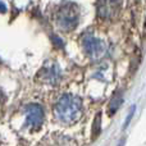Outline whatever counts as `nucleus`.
Returning a JSON list of instances; mask_svg holds the SVG:
<instances>
[{"label": "nucleus", "instance_id": "1", "mask_svg": "<svg viewBox=\"0 0 146 146\" xmlns=\"http://www.w3.org/2000/svg\"><path fill=\"white\" fill-rule=\"evenodd\" d=\"M55 115L60 122L67 124H72L81 118L82 114V103L81 99L76 95L67 94L58 100L55 105Z\"/></svg>", "mask_w": 146, "mask_h": 146}, {"label": "nucleus", "instance_id": "2", "mask_svg": "<svg viewBox=\"0 0 146 146\" xmlns=\"http://www.w3.org/2000/svg\"><path fill=\"white\" fill-rule=\"evenodd\" d=\"M58 25L60 26L63 30L66 31H71L77 26L78 23V12H77V7L72 3H66L63 4V7L59 9L58 15Z\"/></svg>", "mask_w": 146, "mask_h": 146}, {"label": "nucleus", "instance_id": "3", "mask_svg": "<svg viewBox=\"0 0 146 146\" xmlns=\"http://www.w3.org/2000/svg\"><path fill=\"white\" fill-rule=\"evenodd\" d=\"M82 45L87 55L91 58L98 59L105 55L106 53V45L99 38H95L92 35H85L82 38Z\"/></svg>", "mask_w": 146, "mask_h": 146}, {"label": "nucleus", "instance_id": "4", "mask_svg": "<svg viewBox=\"0 0 146 146\" xmlns=\"http://www.w3.org/2000/svg\"><path fill=\"white\" fill-rule=\"evenodd\" d=\"M26 122L32 129H37L44 122V109L38 104H30L26 106Z\"/></svg>", "mask_w": 146, "mask_h": 146}, {"label": "nucleus", "instance_id": "5", "mask_svg": "<svg viewBox=\"0 0 146 146\" xmlns=\"http://www.w3.org/2000/svg\"><path fill=\"white\" fill-rule=\"evenodd\" d=\"M37 78L42 83L46 85H55L60 80V69L58 64L55 63H48L37 74Z\"/></svg>", "mask_w": 146, "mask_h": 146}, {"label": "nucleus", "instance_id": "6", "mask_svg": "<svg viewBox=\"0 0 146 146\" xmlns=\"http://www.w3.org/2000/svg\"><path fill=\"white\" fill-rule=\"evenodd\" d=\"M121 7L119 3H109V1H105V3H99L98 4V12H99V15L103 18H110L113 17V14L115 12H118V8Z\"/></svg>", "mask_w": 146, "mask_h": 146}, {"label": "nucleus", "instance_id": "7", "mask_svg": "<svg viewBox=\"0 0 146 146\" xmlns=\"http://www.w3.org/2000/svg\"><path fill=\"white\" fill-rule=\"evenodd\" d=\"M100 121H101V114L99 113L98 115L95 117V121H94V124H92V137L94 139L100 133Z\"/></svg>", "mask_w": 146, "mask_h": 146}, {"label": "nucleus", "instance_id": "8", "mask_svg": "<svg viewBox=\"0 0 146 146\" xmlns=\"http://www.w3.org/2000/svg\"><path fill=\"white\" fill-rule=\"evenodd\" d=\"M122 104V100L121 99H114L113 101L110 103V106H109V114H114L118 109V106Z\"/></svg>", "mask_w": 146, "mask_h": 146}, {"label": "nucleus", "instance_id": "9", "mask_svg": "<svg viewBox=\"0 0 146 146\" xmlns=\"http://www.w3.org/2000/svg\"><path fill=\"white\" fill-rule=\"evenodd\" d=\"M133 110H135V106H132V110H131V113L128 114V117H127V119H126V123H124V126H128V122H129V119L132 118V115H133Z\"/></svg>", "mask_w": 146, "mask_h": 146}, {"label": "nucleus", "instance_id": "10", "mask_svg": "<svg viewBox=\"0 0 146 146\" xmlns=\"http://www.w3.org/2000/svg\"><path fill=\"white\" fill-rule=\"evenodd\" d=\"M0 101H1V92H0Z\"/></svg>", "mask_w": 146, "mask_h": 146}, {"label": "nucleus", "instance_id": "11", "mask_svg": "<svg viewBox=\"0 0 146 146\" xmlns=\"http://www.w3.org/2000/svg\"><path fill=\"white\" fill-rule=\"evenodd\" d=\"M145 32H146V23H145Z\"/></svg>", "mask_w": 146, "mask_h": 146}]
</instances>
